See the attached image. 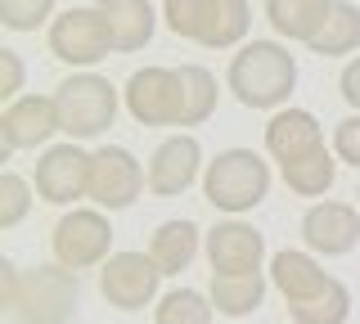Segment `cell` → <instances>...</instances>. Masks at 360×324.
Wrapping results in <instances>:
<instances>
[{
	"label": "cell",
	"mask_w": 360,
	"mask_h": 324,
	"mask_svg": "<svg viewBox=\"0 0 360 324\" xmlns=\"http://www.w3.org/2000/svg\"><path fill=\"white\" fill-rule=\"evenodd\" d=\"M149 189V167L122 144H104L90 158V198L104 212H122Z\"/></svg>",
	"instance_id": "obj_7"
},
{
	"label": "cell",
	"mask_w": 360,
	"mask_h": 324,
	"mask_svg": "<svg viewBox=\"0 0 360 324\" xmlns=\"http://www.w3.org/2000/svg\"><path fill=\"white\" fill-rule=\"evenodd\" d=\"M0 302L18 324H68L82 302V279L63 261L18 271L14 261L0 266Z\"/></svg>",
	"instance_id": "obj_1"
},
{
	"label": "cell",
	"mask_w": 360,
	"mask_h": 324,
	"mask_svg": "<svg viewBox=\"0 0 360 324\" xmlns=\"http://www.w3.org/2000/svg\"><path fill=\"white\" fill-rule=\"evenodd\" d=\"M45 41H50V54L59 63H68V68H95L108 54H117L112 50L108 18H104L99 5H72V9H63V14H54Z\"/></svg>",
	"instance_id": "obj_5"
},
{
	"label": "cell",
	"mask_w": 360,
	"mask_h": 324,
	"mask_svg": "<svg viewBox=\"0 0 360 324\" xmlns=\"http://www.w3.org/2000/svg\"><path fill=\"white\" fill-rule=\"evenodd\" d=\"M22 86H27V63H22L18 50H0V99H18Z\"/></svg>",
	"instance_id": "obj_30"
},
{
	"label": "cell",
	"mask_w": 360,
	"mask_h": 324,
	"mask_svg": "<svg viewBox=\"0 0 360 324\" xmlns=\"http://www.w3.org/2000/svg\"><path fill=\"white\" fill-rule=\"evenodd\" d=\"M248 27H252V5H248V0H217V5H212V23H207L198 46L230 50L248 37Z\"/></svg>",
	"instance_id": "obj_24"
},
{
	"label": "cell",
	"mask_w": 360,
	"mask_h": 324,
	"mask_svg": "<svg viewBox=\"0 0 360 324\" xmlns=\"http://www.w3.org/2000/svg\"><path fill=\"white\" fill-rule=\"evenodd\" d=\"M212 5L217 0H162V23L180 41H202V32L212 23Z\"/></svg>",
	"instance_id": "obj_27"
},
{
	"label": "cell",
	"mask_w": 360,
	"mask_h": 324,
	"mask_svg": "<svg viewBox=\"0 0 360 324\" xmlns=\"http://www.w3.org/2000/svg\"><path fill=\"white\" fill-rule=\"evenodd\" d=\"M292 324H347L352 316V293H347L342 279H329L315 297L307 302H292Z\"/></svg>",
	"instance_id": "obj_25"
},
{
	"label": "cell",
	"mask_w": 360,
	"mask_h": 324,
	"mask_svg": "<svg viewBox=\"0 0 360 324\" xmlns=\"http://www.w3.org/2000/svg\"><path fill=\"white\" fill-rule=\"evenodd\" d=\"M127 108L140 127H176L180 122V72L176 68H135L127 82Z\"/></svg>",
	"instance_id": "obj_10"
},
{
	"label": "cell",
	"mask_w": 360,
	"mask_h": 324,
	"mask_svg": "<svg viewBox=\"0 0 360 324\" xmlns=\"http://www.w3.org/2000/svg\"><path fill=\"white\" fill-rule=\"evenodd\" d=\"M0 23L9 32H41V23H54V0H0Z\"/></svg>",
	"instance_id": "obj_29"
},
{
	"label": "cell",
	"mask_w": 360,
	"mask_h": 324,
	"mask_svg": "<svg viewBox=\"0 0 360 324\" xmlns=\"http://www.w3.org/2000/svg\"><path fill=\"white\" fill-rule=\"evenodd\" d=\"M225 86L243 108H257V113L284 108L297 91V59L279 41H248L230 59Z\"/></svg>",
	"instance_id": "obj_2"
},
{
	"label": "cell",
	"mask_w": 360,
	"mask_h": 324,
	"mask_svg": "<svg viewBox=\"0 0 360 324\" xmlns=\"http://www.w3.org/2000/svg\"><path fill=\"white\" fill-rule=\"evenodd\" d=\"M32 198H37V185H27L18 171L0 176V226H5V230L22 226L27 212H32Z\"/></svg>",
	"instance_id": "obj_28"
},
{
	"label": "cell",
	"mask_w": 360,
	"mask_h": 324,
	"mask_svg": "<svg viewBox=\"0 0 360 324\" xmlns=\"http://www.w3.org/2000/svg\"><path fill=\"white\" fill-rule=\"evenodd\" d=\"M356 207H360V189H356Z\"/></svg>",
	"instance_id": "obj_33"
},
{
	"label": "cell",
	"mask_w": 360,
	"mask_h": 324,
	"mask_svg": "<svg viewBox=\"0 0 360 324\" xmlns=\"http://www.w3.org/2000/svg\"><path fill=\"white\" fill-rule=\"evenodd\" d=\"M270 194V162L257 149H221L202 171V198L217 212L243 216Z\"/></svg>",
	"instance_id": "obj_3"
},
{
	"label": "cell",
	"mask_w": 360,
	"mask_h": 324,
	"mask_svg": "<svg viewBox=\"0 0 360 324\" xmlns=\"http://www.w3.org/2000/svg\"><path fill=\"white\" fill-rule=\"evenodd\" d=\"M333 275H324V266L315 261V252L307 248H284V252H275L270 257V284L279 288V297L288 302H307V297H315L324 284H329Z\"/></svg>",
	"instance_id": "obj_16"
},
{
	"label": "cell",
	"mask_w": 360,
	"mask_h": 324,
	"mask_svg": "<svg viewBox=\"0 0 360 324\" xmlns=\"http://www.w3.org/2000/svg\"><path fill=\"white\" fill-rule=\"evenodd\" d=\"M202 171H207V167H202L198 136H189V131L167 136L149 158V194L153 198H176V194H185Z\"/></svg>",
	"instance_id": "obj_12"
},
{
	"label": "cell",
	"mask_w": 360,
	"mask_h": 324,
	"mask_svg": "<svg viewBox=\"0 0 360 324\" xmlns=\"http://www.w3.org/2000/svg\"><path fill=\"white\" fill-rule=\"evenodd\" d=\"M90 158L77 140L68 144H50L41 153L37 171H32V185H37V198L41 203H54V207H72L77 198H90Z\"/></svg>",
	"instance_id": "obj_8"
},
{
	"label": "cell",
	"mask_w": 360,
	"mask_h": 324,
	"mask_svg": "<svg viewBox=\"0 0 360 324\" xmlns=\"http://www.w3.org/2000/svg\"><path fill=\"white\" fill-rule=\"evenodd\" d=\"M212 320H217V302L202 297L198 288H172L153 306V324H212Z\"/></svg>",
	"instance_id": "obj_26"
},
{
	"label": "cell",
	"mask_w": 360,
	"mask_h": 324,
	"mask_svg": "<svg viewBox=\"0 0 360 324\" xmlns=\"http://www.w3.org/2000/svg\"><path fill=\"white\" fill-rule=\"evenodd\" d=\"M54 108H59L63 136L99 140L112 122H117L122 99H117V91H112L108 77H99L90 68H77L72 77H63V82L54 86Z\"/></svg>",
	"instance_id": "obj_4"
},
{
	"label": "cell",
	"mask_w": 360,
	"mask_h": 324,
	"mask_svg": "<svg viewBox=\"0 0 360 324\" xmlns=\"http://www.w3.org/2000/svg\"><path fill=\"white\" fill-rule=\"evenodd\" d=\"M338 91H342V99H347V104H352L356 113H360V54H356V59L342 68V77H338Z\"/></svg>",
	"instance_id": "obj_32"
},
{
	"label": "cell",
	"mask_w": 360,
	"mask_h": 324,
	"mask_svg": "<svg viewBox=\"0 0 360 324\" xmlns=\"http://www.w3.org/2000/svg\"><path fill=\"white\" fill-rule=\"evenodd\" d=\"M279 176H284V185L297 198H320V194H329L333 181H338V153H329V144H324V149H315L297 162H284Z\"/></svg>",
	"instance_id": "obj_23"
},
{
	"label": "cell",
	"mask_w": 360,
	"mask_h": 324,
	"mask_svg": "<svg viewBox=\"0 0 360 324\" xmlns=\"http://www.w3.org/2000/svg\"><path fill=\"white\" fill-rule=\"evenodd\" d=\"M302 243L320 257H347L360 243V207L352 203H311L302 216Z\"/></svg>",
	"instance_id": "obj_14"
},
{
	"label": "cell",
	"mask_w": 360,
	"mask_h": 324,
	"mask_svg": "<svg viewBox=\"0 0 360 324\" xmlns=\"http://www.w3.org/2000/svg\"><path fill=\"white\" fill-rule=\"evenodd\" d=\"M360 50V9L352 0H333L324 27L311 37V54H324V59H342V54Z\"/></svg>",
	"instance_id": "obj_20"
},
{
	"label": "cell",
	"mask_w": 360,
	"mask_h": 324,
	"mask_svg": "<svg viewBox=\"0 0 360 324\" xmlns=\"http://www.w3.org/2000/svg\"><path fill=\"white\" fill-rule=\"evenodd\" d=\"M158 284H162V266L149 252H112L99 266V293L117 311H144L158 302Z\"/></svg>",
	"instance_id": "obj_9"
},
{
	"label": "cell",
	"mask_w": 360,
	"mask_h": 324,
	"mask_svg": "<svg viewBox=\"0 0 360 324\" xmlns=\"http://www.w3.org/2000/svg\"><path fill=\"white\" fill-rule=\"evenodd\" d=\"M333 153H338V162L360 167V113L342 117V122L333 127Z\"/></svg>",
	"instance_id": "obj_31"
},
{
	"label": "cell",
	"mask_w": 360,
	"mask_h": 324,
	"mask_svg": "<svg viewBox=\"0 0 360 324\" xmlns=\"http://www.w3.org/2000/svg\"><path fill=\"white\" fill-rule=\"evenodd\" d=\"M54 131H63L54 95H18V99H9L5 113H0V153L37 149Z\"/></svg>",
	"instance_id": "obj_11"
},
{
	"label": "cell",
	"mask_w": 360,
	"mask_h": 324,
	"mask_svg": "<svg viewBox=\"0 0 360 324\" xmlns=\"http://www.w3.org/2000/svg\"><path fill=\"white\" fill-rule=\"evenodd\" d=\"M207 297L217 302L221 316L243 320V316H252V311L266 302V275L262 271H257V275H212Z\"/></svg>",
	"instance_id": "obj_22"
},
{
	"label": "cell",
	"mask_w": 360,
	"mask_h": 324,
	"mask_svg": "<svg viewBox=\"0 0 360 324\" xmlns=\"http://www.w3.org/2000/svg\"><path fill=\"white\" fill-rule=\"evenodd\" d=\"M176 72H180V122L176 127H202V122L217 113V95H221L217 77L202 68V63H185Z\"/></svg>",
	"instance_id": "obj_21"
},
{
	"label": "cell",
	"mask_w": 360,
	"mask_h": 324,
	"mask_svg": "<svg viewBox=\"0 0 360 324\" xmlns=\"http://www.w3.org/2000/svg\"><path fill=\"white\" fill-rule=\"evenodd\" d=\"M198 243H202V230L194 221H162L149 239V257L162 266V275H180L198 257Z\"/></svg>",
	"instance_id": "obj_19"
},
{
	"label": "cell",
	"mask_w": 360,
	"mask_h": 324,
	"mask_svg": "<svg viewBox=\"0 0 360 324\" xmlns=\"http://www.w3.org/2000/svg\"><path fill=\"white\" fill-rule=\"evenodd\" d=\"M315 149H324V127L315 122V113H307V108H279V113L270 117L266 153L279 167L307 158V153H315Z\"/></svg>",
	"instance_id": "obj_15"
},
{
	"label": "cell",
	"mask_w": 360,
	"mask_h": 324,
	"mask_svg": "<svg viewBox=\"0 0 360 324\" xmlns=\"http://www.w3.org/2000/svg\"><path fill=\"white\" fill-rule=\"evenodd\" d=\"M202 252L212 261V275H257L266 261V239L243 221H221L202 234Z\"/></svg>",
	"instance_id": "obj_13"
},
{
	"label": "cell",
	"mask_w": 360,
	"mask_h": 324,
	"mask_svg": "<svg viewBox=\"0 0 360 324\" xmlns=\"http://www.w3.org/2000/svg\"><path fill=\"white\" fill-rule=\"evenodd\" d=\"M108 18V32H112V50L117 54H135L153 41L158 32V9L153 0H99Z\"/></svg>",
	"instance_id": "obj_17"
},
{
	"label": "cell",
	"mask_w": 360,
	"mask_h": 324,
	"mask_svg": "<svg viewBox=\"0 0 360 324\" xmlns=\"http://www.w3.org/2000/svg\"><path fill=\"white\" fill-rule=\"evenodd\" d=\"M333 0H266V23L284 41H302L311 46V37L324 27Z\"/></svg>",
	"instance_id": "obj_18"
},
{
	"label": "cell",
	"mask_w": 360,
	"mask_h": 324,
	"mask_svg": "<svg viewBox=\"0 0 360 324\" xmlns=\"http://www.w3.org/2000/svg\"><path fill=\"white\" fill-rule=\"evenodd\" d=\"M54 261H63L68 271H95L112 257V226L104 216V207H72L59 216V226L50 234Z\"/></svg>",
	"instance_id": "obj_6"
}]
</instances>
